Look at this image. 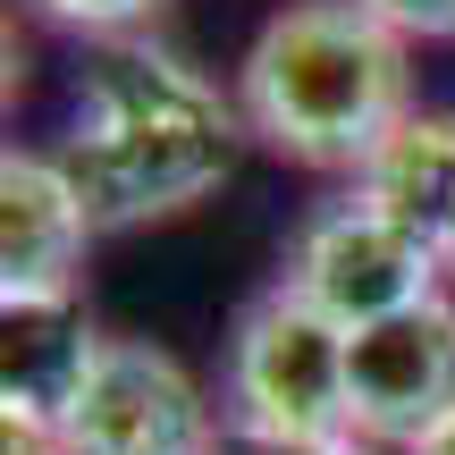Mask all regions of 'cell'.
I'll return each instance as SVG.
<instances>
[{
	"label": "cell",
	"mask_w": 455,
	"mask_h": 455,
	"mask_svg": "<svg viewBox=\"0 0 455 455\" xmlns=\"http://www.w3.org/2000/svg\"><path fill=\"white\" fill-rule=\"evenodd\" d=\"M244 110L220 101L203 68H186L161 43H101L76 76V127L60 144V169L76 178L93 228H144L195 212L236 169Z\"/></svg>",
	"instance_id": "1"
},
{
	"label": "cell",
	"mask_w": 455,
	"mask_h": 455,
	"mask_svg": "<svg viewBox=\"0 0 455 455\" xmlns=\"http://www.w3.org/2000/svg\"><path fill=\"white\" fill-rule=\"evenodd\" d=\"M101 228L84 212L60 152H9L0 161V304L17 295H76L84 244Z\"/></svg>",
	"instance_id": "7"
},
{
	"label": "cell",
	"mask_w": 455,
	"mask_h": 455,
	"mask_svg": "<svg viewBox=\"0 0 455 455\" xmlns=\"http://www.w3.org/2000/svg\"><path fill=\"white\" fill-rule=\"evenodd\" d=\"M101 346L110 338H93L76 295H17V304H0V413L60 430L68 405L84 396V379H93Z\"/></svg>",
	"instance_id": "8"
},
{
	"label": "cell",
	"mask_w": 455,
	"mask_h": 455,
	"mask_svg": "<svg viewBox=\"0 0 455 455\" xmlns=\"http://www.w3.org/2000/svg\"><path fill=\"white\" fill-rule=\"evenodd\" d=\"M363 195L405 228H422L439 253H455V110H413L363 169Z\"/></svg>",
	"instance_id": "9"
},
{
	"label": "cell",
	"mask_w": 455,
	"mask_h": 455,
	"mask_svg": "<svg viewBox=\"0 0 455 455\" xmlns=\"http://www.w3.org/2000/svg\"><path fill=\"white\" fill-rule=\"evenodd\" d=\"M228 430L212 422L195 371L169 346L110 338L84 379V396L68 405L60 447L68 455H220Z\"/></svg>",
	"instance_id": "5"
},
{
	"label": "cell",
	"mask_w": 455,
	"mask_h": 455,
	"mask_svg": "<svg viewBox=\"0 0 455 455\" xmlns=\"http://www.w3.org/2000/svg\"><path fill=\"white\" fill-rule=\"evenodd\" d=\"M0 455H68V447H60V430H43V422H17V413H0Z\"/></svg>",
	"instance_id": "13"
},
{
	"label": "cell",
	"mask_w": 455,
	"mask_h": 455,
	"mask_svg": "<svg viewBox=\"0 0 455 455\" xmlns=\"http://www.w3.org/2000/svg\"><path fill=\"white\" fill-rule=\"evenodd\" d=\"M439 270H447L439 244L422 228H405L396 212H379L355 186L346 203H321L304 220V236L287 244V278L278 287H295L338 329H371V321H388L405 304H430L439 295Z\"/></svg>",
	"instance_id": "4"
},
{
	"label": "cell",
	"mask_w": 455,
	"mask_h": 455,
	"mask_svg": "<svg viewBox=\"0 0 455 455\" xmlns=\"http://www.w3.org/2000/svg\"><path fill=\"white\" fill-rule=\"evenodd\" d=\"M346 413L363 447H422L455 413V304H405L346 329Z\"/></svg>",
	"instance_id": "6"
},
{
	"label": "cell",
	"mask_w": 455,
	"mask_h": 455,
	"mask_svg": "<svg viewBox=\"0 0 455 455\" xmlns=\"http://www.w3.org/2000/svg\"><path fill=\"white\" fill-rule=\"evenodd\" d=\"M244 135L295 169H371V152L413 118L405 34L363 0H295L253 34L236 68Z\"/></svg>",
	"instance_id": "2"
},
{
	"label": "cell",
	"mask_w": 455,
	"mask_h": 455,
	"mask_svg": "<svg viewBox=\"0 0 455 455\" xmlns=\"http://www.w3.org/2000/svg\"><path fill=\"white\" fill-rule=\"evenodd\" d=\"M228 430L244 439H355L346 413V329L312 312L295 287H270L244 304L228 338Z\"/></svg>",
	"instance_id": "3"
},
{
	"label": "cell",
	"mask_w": 455,
	"mask_h": 455,
	"mask_svg": "<svg viewBox=\"0 0 455 455\" xmlns=\"http://www.w3.org/2000/svg\"><path fill=\"white\" fill-rule=\"evenodd\" d=\"M220 455H379V447H363V439H329V447H304V439H244V430H228Z\"/></svg>",
	"instance_id": "12"
},
{
	"label": "cell",
	"mask_w": 455,
	"mask_h": 455,
	"mask_svg": "<svg viewBox=\"0 0 455 455\" xmlns=\"http://www.w3.org/2000/svg\"><path fill=\"white\" fill-rule=\"evenodd\" d=\"M363 9L379 17V26H396L413 43V34H422V43H455V0H363Z\"/></svg>",
	"instance_id": "11"
},
{
	"label": "cell",
	"mask_w": 455,
	"mask_h": 455,
	"mask_svg": "<svg viewBox=\"0 0 455 455\" xmlns=\"http://www.w3.org/2000/svg\"><path fill=\"white\" fill-rule=\"evenodd\" d=\"M152 9H161V0H43V17H60V26H76V34H101V43L144 26Z\"/></svg>",
	"instance_id": "10"
},
{
	"label": "cell",
	"mask_w": 455,
	"mask_h": 455,
	"mask_svg": "<svg viewBox=\"0 0 455 455\" xmlns=\"http://www.w3.org/2000/svg\"><path fill=\"white\" fill-rule=\"evenodd\" d=\"M405 455H455V413H447V422H439V430H430V439H422V447H405Z\"/></svg>",
	"instance_id": "14"
}]
</instances>
